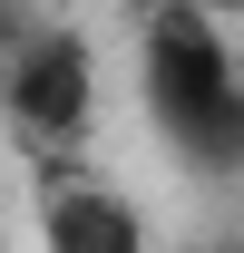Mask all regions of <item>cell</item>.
Returning <instances> with one entry per match:
<instances>
[{"instance_id":"5b68a950","label":"cell","mask_w":244,"mask_h":253,"mask_svg":"<svg viewBox=\"0 0 244 253\" xmlns=\"http://www.w3.org/2000/svg\"><path fill=\"white\" fill-rule=\"evenodd\" d=\"M156 10H166V0H156ZM176 10H205V20H235L244 0H176Z\"/></svg>"},{"instance_id":"9c48e42d","label":"cell","mask_w":244,"mask_h":253,"mask_svg":"<svg viewBox=\"0 0 244 253\" xmlns=\"http://www.w3.org/2000/svg\"><path fill=\"white\" fill-rule=\"evenodd\" d=\"M10 10H20V0H10Z\"/></svg>"},{"instance_id":"52a82bcc","label":"cell","mask_w":244,"mask_h":253,"mask_svg":"<svg viewBox=\"0 0 244 253\" xmlns=\"http://www.w3.org/2000/svg\"><path fill=\"white\" fill-rule=\"evenodd\" d=\"M118 10H127V20H147V10H156V0H118Z\"/></svg>"},{"instance_id":"7a4b0ae2","label":"cell","mask_w":244,"mask_h":253,"mask_svg":"<svg viewBox=\"0 0 244 253\" xmlns=\"http://www.w3.org/2000/svg\"><path fill=\"white\" fill-rule=\"evenodd\" d=\"M0 97H10V117L30 126V136L78 146L88 117H98V59H88V39H78V30H30V39H10Z\"/></svg>"},{"instance_id":"6da1fadb","label":"cell","mask_w":244,"mask_h":253,"mask_svg":"<svg viewBox=\"0 0 244 253\" xmlns=\"http://www.w3.org/2000/svg\"><path fill=\"white\" fill-rule=\"evenodd\" d=\"M137 78H147V117L185 175H244V78L225 49V20L205 10H147L137 20Z\"/></svg>"},{"instance_id":"8992f818","label":"cell","mask_w":244,"mask_h":253,"mask_svg":"<svg viewBox=\"0 0 244 253\" xmlns=\"http://www.w3.org/2000/svg\"><path fill=\"white\" fill-rule=\"evenodd\" d=\"M10 39H20V10H10V0H0V49H10Z\"/></svg>"},{"instance_id":"277c9868","label":"cell","mask_w":244,"mask_h":253,"mask_svg":"<svg viewBox=\"0 0 244 253\" xmlns=\"http://www.w3.org/2000/svg\"><path fill=\"white\" fill-rule=\"evenodd\" d=\"M185 253H244V234H235V224H225V234H195V244H185Z\"/></svg>"},{"instance_id":"ba28073f","label":"cell","mask_w":244,"mask_h":253,"mask_svg":"<svg viewBox=\"0 0 244 253\" xmlns=\"http://www.w3.org/2000/svg\"><path fill=\"white\" fill-rule=\"evenodd\" d=\"M0 253H10V234H0Z\"/></svg>"},{"instance_id":"3957f363","label":"cell","mask_w":244,"mask_h":253,"mask_svg":"<svg viewBox=\"0 0 244 253\" xmlns=\"http://www.w3.org/2000/svg\"><path fill=\"white\" fill-rule=\"evenodd\" d=\"M39 234H49V253H147V224H137L127 195L59 185V175H49V195H39Z\"/></svg>"}]
</instances>
